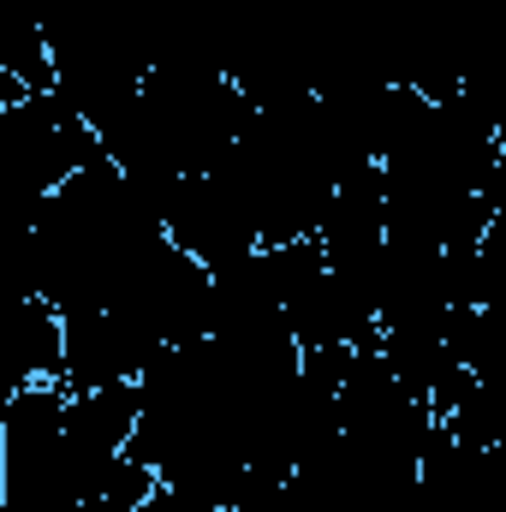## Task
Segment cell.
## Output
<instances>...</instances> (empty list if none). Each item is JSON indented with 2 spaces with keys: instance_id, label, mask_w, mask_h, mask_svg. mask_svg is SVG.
Instances as JSON below:
<instances>
[{
  "instance_id": "cell-8",
  "label": "cell",
  "mask_w": 506,
  "mask_h": 512,
  "mask_svg": "<svg viewBox=\"0 0 506 512\" xmlns=\"http://www.w3.org/2000/svg\"><path fill=\"white\" fill-rule=\"evenodd\" d=\"M262 512H364V495L352 489V477L334 465V453L322 447V453H310L280 489H274V501Z\"/></svg>"
},
{
  "instance_id": "cell-11",
  "label": "cell",
  "mask_w": 506,
  "mask_h": 512,
  "mask_svg": "<svg viewBox=\"0 0 506 512\" xmlns=\"http://www.w3.org/2000/svg\"><path fill=\"white\" fill-rule=\"evenodd\" d=\"M143 512H215V507H203L197 495H185V489H173V483H155V495L143 501Z\"/></svg>"
},
{
  "instance_id": "cell-2",
  "label": "cell",
  "mask_w": 506,
  "mask_h": 512,
  "mask_svg": "<svg viewBox=\"0 0 506 512\" xmlns=\"http://www.w3.org/2000/svg\"><path fill=\"white\" fill-rule=\"evenodd\" d=\"M126 322H137L155 346H185V340H209V316H215V268H203L191 251H179L167 233L137 256L126 274L120 298L108 304Z\"/></svg>"
},
{
  "instance_id": "cell-7",
  "label": "cell",
  "mask_w": 506,
  "mask_h": 512,
  "mask_svg": "<svg viewBox=\"0 0 506 512\" xmlns=\"http://www.w3.org/2000/svg\"><path fill=\"white\" fill-rule=\"evenodd\" d=\"M381 358L393 364V376L411 387L417 399H435L465 364L447 346V328H387L381 334Z\"/></svg>"
},
{
  "instance_id": "cell-10",
  "label": "cell",
  "mask_w": 506,
  "mask_h": 512,
  "mask_svg": "<svg viewBox=\"0 0 506 512\" xmlns=\"http://www.w3.org/2000/svg\"><path fill=\"white\" fill-rule=\"evenodd\" d=\"M471 298L477 310H506V215L489 221L483 245L471 251Z\"/></svg>"
},
{
  "instance_id": "cell-1",
  "label": "cell",
  "mask_w": 506,
  "mask_h": 512,
  "mask_svg": "<svg viewBox=\"0 0 506 512\" xmlns=\"http://www.w3.org/2000/svg\"><path fill=\"white\" fill-rule=\"evenodd\" d=\"M102 155H108L102 131L90 126L60 90H42V96H24L18 108H0V167H6L24 233L36 227L42 203Z\"/></svg>"
},
{
  "instance_id": "cell-6",
  "label": "cell",
  "mask_w": 506,
  "mask_h": 512,
  "mask_svg": "<svg viewBox=\"0 0 506 512\" xmlns=\"http://www.w3.org/2000/svg\"><path fill=\"white\" fill-rule=\"evenodd\" d=\"M30 382L66 387V316L48 298H18L12 316V387Z\"/></svg>"
},
{
  "instance_id": "cell-5",
  "label": "cell",
  "mask_w": 506,
  "mask_h": 512,
  "mask_svg": "<svg viewBox=\"0 0 506 512\" xmlns=\"http://www.w3.org/2000/svg\"><path fill=\"white\" fill-rule=\"evenodd\" d=\"M155 352L161 346L120 310H78V316H66V393L143 382Z\"/></svg>"
},
{
  "instance_id": "cell-12",
  "label": "cell",
  "mask_w": 506,
  "mask_h": 512,
  "mask_svg": "<svg viewBox=\"0 0 506 512\" xmlns=\"http://www.w3.org/2000/svg\"><path fill=\"white\" fill-rule=\"evenodd\" d=\"M483 203L506 215V120H501V161H495V173H489V185H483Z\"/></svg>"
},
{
  "instance_id": "cell-3",
  "label": "cell",
  "mask_w": 506,
  "mask_h": 512,
  "mask_svg": "<svg viewBox=\"0 0 506 512\" xmlns=\"http://www.w3.org/2000/svg\"><path fill=\"white\" fill-rule=\"evenodd\" d=\"M66 399L72 393L60 382L12 387L0 411V507L6 512H36L42 501V483L66 441Z\"/></svg>"
},
{
  "instance_id": "cell-4",
  "label": "cell",
  "mask_w": 506,
  "mask_h": 512,
  "mask_svg": "<svg viewBox=\"0 0 506 512\" xmlns=\"http://www.w3.org/2000/svg\"><path fill=\"white\" fill-rule=\"evenodd\" d=\"M161 221H167V239L179 251H191L203 268H227V262H239V256H251L262 245L256 215L221 179H209V173L179 179V191H173V203H167Z\"/></svg>"
},
{
  "instance_id": "cell-9",
  "label": "cell",
  "mask_w": 506,
  "mask_h": 512,
  "mask_svg": "<svg viewBox=\"0 0 506 512\" xmlns=\"http://www.w3.org/2000/svg\"><path fill=\"white\" fill-rule=\"evenodd\" d=\"M459 441H471V447H501L506 441V382H483V376H471L465 387V399L441 417Z\"/></svg>"
}]
</instances>
